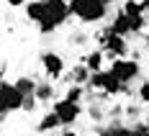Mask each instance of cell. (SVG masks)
Returning a JSON list of instances; mask_svg holds the SVG:
<instances>
[{
    "mask_svg": "<svg viewBox=\"0 0 149 136\" xmlns=\"http://www.w3.org/2000/svg\"><path fill=\"white\" fill-rule=\"evenodd\" d=\"M62 126V121L57 118V113L54 110H46L44 116H41V121H39V126H36V131L39 134H49V131H57Z\"/></svg>",
    "mask_w": 149,
    "mask_h": 136,
    "instance_id": "obj_12",
    "label": "cell"
},
{
    "mask_svg": "<svg viewBox=\"0 0 149 136\" xmlns=\"http://www.w3.org/2000/svg\"><path fill=\"white\" fill-rule=\"evenodd\" d=\"M90 77H93V72H90L85 64H74L72 72H70V85H90Z\"/></svg>",
    "mask_w": 149,
    "mask_h": 136,
    "instance_id": "obj_13",
    "label": "cell"
},
{
    "mask_svg": "<svg viewBox=\"0 0 149 136\" xmlns=\"http://www.w3.org/2000/svg\"><path fill=\"white\" fill-rule=\"evenodd\" d=\"M15 87L23 92L26 98H36V87H39V82L31 80V77H18V80H15Z\"/></svg>",
    "mask_w": 149,
    "mask_h": 136,
    "instance_id": "obj_14",
    "label": "cell"
},
{
    "mask_svg": "<svg viewBox=\"0 0 149 136\" xmlns=\"http://www.w3.org/2000/svg\"><path fill=\"white\" fill-rule=\"evenodd\" d=\"M126 128H129V126L113 123V126H108V128H103V131H98V136H126Z\"/></svg>",
    "mask_w": 149,
    "mask_h": 136,
    "instance_id": "obj_17",
    "label": "cell"
},
{
    "mask_svg": "<svg viewBox=\"0 0 149 136\" xmlns=\"http://www.w3.org/2000/svg\"><path fill=\"white\" fill-rule=\"evenodd\" d=\"M82 64L88 67L93 75H95V72H103V69H105V67H103V64H105V51H103V49H90L88 54L82 57Z\"/></svg>",
    "mask_w": 149,
    "mask_h": 136,
    "instance_id": "obj_10",
    "label": "cell"
},
{
    "mask_svg": "<svg viewBox=\"0 0 149 136\" xmlns=\"http://www.w3.org/2000/svg\"><path fill=\"white\" fill-rule=\"evenodd\" d=\"M90 87H95L100 95H108V98H113V95H118V92H126V90H129V87H123L118 80L113 77L111 69L95 72V75L90 77Z\"/></svg>",
    "mask_w": 149,
    "mask_h": 136,
    "instance_id": "obj_5",
    "label": "cell"
},
{
    "mask_svg": "<svg viewBox=\"0 0 149 136\" xmlns=\"http://www.w3.org/2000/svg\"><path fill=\"white\" fill-rule=\"evenodd\" d=\"M41 69H44V75L49 77V82H54V80H59L62 75H64V69H67V64H64V59H62V54H57V51H44L41 54Z\"/></svg>",
    "mask_w": 149,
    "mask_h": 136,
    "instance_id": "obj_9",
    "label": "cell"
},
{
    "mask_svg": "<svg viewBox=\"0 0 149 136\" xmlns=\"http://www.w3.org/2000/svg\"><path fill=\"white\" fill-rule=\"evenodd\" d=\"M121 13L129 18L131 33H141V31L147 28V10H144V5L139 0H126L123 8H121Z\"/></svg>",
    "mask_w": 149,
    "mask_h": 136,
    "instance_id": "obj_8",
    "label": "cell"
},
{
    "mask_svg": "<svg viewBox=\"0 0 149 136\" xmlns=\"http://www.w3.org/2000/svg\"><path fill=\"white\" fill-rule=\"evenodd\" d=\"M100 49L105 51V57H111V62L113 59H123V57L129 54V41H126L123 36L111 33V31L105 28L103 36H100Z\"/></svg>",
    "mask_w": 149,
    "mask_h": 136,
    "instance_id": "obj_6",
    "label": "cell"
},
{
    "mask_svg": "<svg viewBox=\"0 0 149 136\" xmlns=\"http://www.w3.org/2000/svg\"><path fill=\"white\" fill-rule=\"evenodd\" d=\"M26 18L33 21V23H41L46 18V3L44 0H31L29 5H26Z\"/></svg>",
    "mask_w": 149,
    "mask_h": 136,
    "instance_id": "obj_11",
    "label": "cell"
},
{
    "mask_svg": "<svg viewBox=\"0 0 149 136\" xmlns=\"http://www.w3.org/2000/svg\"><path fill=\"white\" fill-rule=\"evenodd\" d=\"M23 105H26V95L15 87V82L3 80V85H0V116H3V121L15 110H23Z\"/></svg>",
    "mask_w": 149,
    "mask_h": 136,
    "instance_id": "obj_3",
    "label": "cell"
},
{
    "mask_svg": "<svg viewBox=\"0 0 149 136\" xmlns=\"http://www.w3.org/2000/svg\"><path fill=\"white\" fill-rule=\"evenodd\" d=\"M108 69L113 72V77L118 80L123 87H129L136 77L141 75V64H139V59H129V57H123V59H113Z\"/></svg>",
    "mask_w": 149,
    "mask_h": 136,
    "instance_id": "obj_4",
    "label": "cell"
},
{
    "mask_svg": "<svg viewBox=\"0 0 149 136\" xmlns=\"http://www.w3.org/2000/svg\"><path fill=\"white\" fill-rule=\"evenodd\" d=\"M46 3V18L39 23V33H54L70 21V0H44Z\"/></svg>",
    "mask_w": 149,
    "mask_h": 136,
    "instance_id": "obj_2",
    "label": "cell"
},
{
    "mask_svg": "<svg viewBox=\"0 0 149 136\" xmlns=\"http://www.w3.org/2000/svg\"><path fill=\"white\" fill-rule=\"evenodd\" d=\"M52 98H54L52 82H39V87H36V100H39V103H52Z\"/></svg>",
    "mask_w": 149,
    "mask_h": 136,
    "instance_id": "obj_15",
    "label": "cell"
},
{
    "mask_svg": "<svg viewBox=\"0 0 149 136\" xmlns=\"http://www.w3.org/2000/svg\"><path fill=\"white\" fill-rule=\"evenodd\" d=\"M139 100L149 105V77L144 80V82H141V85H139Z\"/></svg>",
    "mask_w": 149,
    "mask_h": 136,
    "instance_id": "obj_18",
    "label": "cell"
},
{
    "mask_svg": "<svg viewBox=\"0 0 149 136\" xmlns=\"http://www.w3.org/2000/svg\"><path fill=\"white\" fill-rule=\"evenodd\" d=\"M113 0H70V10L80 23H100L105 15L111 13Z\"/></svg>",
    "mask_w": 149,
    "mask_h": 136,
    "instance_id": "obj_1",
    "label": "cell"
},
{
    "mask_svg": "<svg viewBox=\"0 0 149 136\" xmlns=\"http://www.w3.org/2000/svg\"><path fill=\"white\" fill-rule=\"evenodd\" d=\"M62 136H80V134H77V131H64Z\"/></svg>",
    "mask_w": 149,
    "mask_h": 136,
    "instance_id": "obj_20",
    "label": "cell"
},
{
    "mask_svg": "<svg viewBox=\"0 0 149 136\" xmlns=\"http://www.w3.org/2000/svg\"><path fill=\"white\" fill-rule=\"evenodd\" d=\"M52 110L57 113V118L62 121V126H64V128L74 126V123H77V118L82 116V105H80V103H72V100H67V98H62V100H54Z\"/></svg>",
    "mask_w": 149,
    "mask_h": 136,
    "instance_id": "obj_7",
    "label": "cell"
},
{
    "mask_svg": "<svg viewBox=\"0 0 149 136\" xmlns=\"http://www.w3.org/2000/svg\"><path fill=\"white\" fill-rule=\"evenodd\" d=\"M5 5L8 8H23V5H29L26 0H5Z\"/></svg>",
    "mask_w": 149,
    "mask_h": 136,
    "instance_id": "obj_19",
    "label": "cell"
},
{
    "mask_svg": "<svg viewBox=\"0 0 149 136\" xmlns=\"http://www.w3.org/2000/svg\"><path fill=\"white\" fill-rule=\"evenodd\" d=\"M82 95H85V87H82V85H70V87L64 90V98H67V100H72V103H80V100H82Z\"/></svg>",
    "mask_w": 149,
    "mask_h": 136,
    "instance_id": "obj_16",
    "label": "cell"
}]
</instances>
